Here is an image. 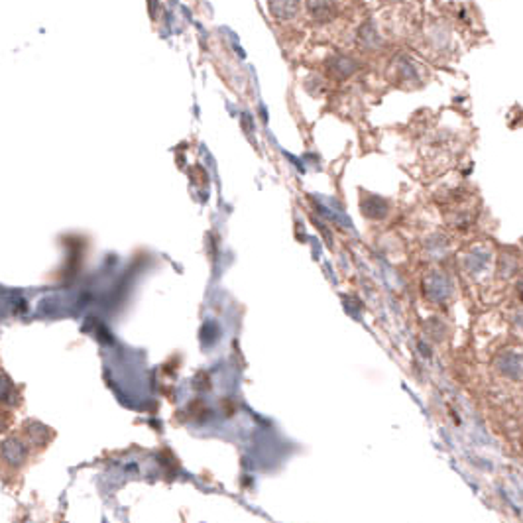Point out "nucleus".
Returning a JSON list of instances; mask_svg holds the SVG:
<instances>
[{"mask_svg":"<svg viewBox=\"0 0 523 523\" xmlns=\"http://www.w3.org/2000/svg\"><path fill=\"white\" fill-rule=\"evenodd\" d=\"M307 12L317 24H330L339 18V2L337 0H307Z\"/></svg>","mask_w":523,"mask_h":523,"instance_id":"3","label":"nucleus"},{"mask_svg":"<svg viewBox=\"0 0 523 523\" xmlns=\"http://www.w3.org/2000/svg\"><path fill=\"white\" fill-rule=\"evenodd\" d=\"M360 211L370 220H382L387 217L390 212V201L380 197V195H372L366 193V197L362 195V203H360Z\"/></svg>","mask_w":523,"mask_h":523,"instance_id":"4","label":"nucleus"},{"mask_svg":"<svg viewBox=\"0 0 523 523\" xmlns=\"http://www.w3.org/2000/svg\"><path fill=\"white\" fill-rule=\"evenodd\" d=\"M390 77H394L395 85L404 87V89H415V87H421L423 79L419 73V65L415 64V59H411L409 55H397L392 67H390Z\"/></svg>","mask_w":523,"mask_h":523,"instance_id":"1","label":"nucleus"},{"mask_svg":"<svg viewBox=\"0 0 523 523\" xmlns=\"http://www.w3.org/2000/svg\"><path fill=\"white\" fill-rule=\"evenodd\" d=\"M362 69L360 59L347 54H335L327 59V73L335 81H347Z\"/></svg>","mask_w":523,"mask_h":523,"instance_id":"2","label":"nucleus"},{"mask_svg":"<svg viewBox=\"0 0 523 523\" xmlns=\"http://www.w3.org/2000/svg\"><path fill=\"white\" fill-rule=\"evenodd\" d=\"M299 0H270V10L274 12L275 18L294 20L299 14Z\"/></svg>","mask_w":523,"mask_h":523,"instance_id":"5","label":"nucleus"}]
</instances>
